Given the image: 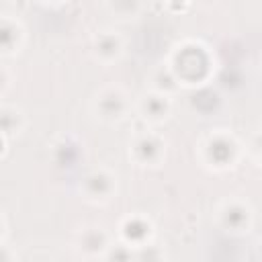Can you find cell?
<instances>
[{
    "label": "cell",
    "mask_w": 262,
    "mask_h": 262,
    "mask_svg": "<svg viewBox=\"0 0 262 262\" xmlns=\"http://www.w3.org/2000/svg\"><path fill=\"white\" fill-rule=\"evenodd\" d=\"M166 63L178 78L180 86H199L207 82L213 72V55L209 47L194 39L176 43Z\"/></svg>",
    "instance_id": "1"
},
{
    "label": "cell",
    "mask_w": 262,
    "mask_h": 262,
    "mask_svg": "<svg viewBox=\"0 0 262 262\" xmlns=\"http://www.w3.org/2000/svg\"><path fill=\"white\" fill-rule=\"evenodd\" d=\"M199 156L201 162L211 170H229L237 164L242 156V145L233 133L219 129L203 139L199 147Z\"/></svg>",
    "instance_id": "2"
},
{
    "label": "cell",
    "mask_w": 262,
    "mask_h": 262,
    "mask_svg": "<svg viewBox=\"0 0 262 262\" xmlns=\"http://www.w3.org/2000/svg\"><path fill=\"white\" fill-rule=\"evenodd\" d=\"M131 100L121 86H106L94 96V113L100 121L119 123L129 115Z\"/></svg>",
    "instance_id": "3"
},
{
    "label": "cell",
    "mask_w": 262,
    "mask_h": 262,
    "mask_svg": "<svg viewBox=\"0 0 262 262\" xmlns=\"http://www.w3.org/2000/svg\"><path fill=\"white\" fill-rule=\"evenodd\" d=\"M164 154L166 141L149 129L135 133L129 143V158L139 166H158L164 160Z\"/></svg>",
    "instance_id": "4"
},
{
    "label": "cell",
    "mask_w": 262,
    "mask_h": 262,
    "mask_svg": "<svg viewBox=\"0 0 262 262\" xmlns=\"http://www.w3.org/2000/svg\"><path fill=\"white\" fill-rule=\"evenodd\" d=\"M252 209L242 199H227L217 209V223L229 233H246L252 227Z\"/></svg>",
    "instance_id": "5"
},
{
    "label": "cell",
    "mask_w": 262,
    "mask_h": 262,
    "mask_svg": "<svg viewBox=\"0 0 262 262\" xmlns=\"http://www.w3.org/2000/svg\"><path fill=\"white\" fill-rule=\"evenodd\" d=\"M111 235L100 225H84L78 229L74 237V248L78 254L86 258H104L106 250L111 248Z\"/></svg>",
    "instance_id": "6"
},
{
    "label": "cell",
    "mask_w": 262,
    "mask_h": 262,
    "mask_svg": "<svg viewBox=\"0 0 262 262\" xmlns=\"http://www.w3.org/2000/svg\"><path fill=\"white\" fill-rule=\"evenodd\" d=\"M117 190V178L106 168H94L82 178V192L90 203H106Z\"/></svg>",
    "instance_id": "7"
},
{
    "label": "cell",
    "mask_w": 262,
    "mask_h": 262,
    "mask_svg": "<svg viewBox=\"0 0 262 262\" xmlns=\"http://www.w3.org/2000/svg\"><path fill=\"white\" fill-rule=\"evenodd\" d=\"M135 108H137V115H139L141 121H145L147 125H158V123H164L170 117L172 100H170L168 94L149 90V92L141 94Z\"/></svg>",
    "instance_id": "8"
},
{
    "label": "cell",
    "mask_w": 262,
    "mask_h": 262,
    "mask_svg": "<svg viewBox=\"0 0 262 262\" xmlns=\"http://www.w3.org/2000/svg\"><path fill=\"white\" fill-rule=\"evenodd\" d=\"M119 235H121V242L137 248V246H143L147 242H151V235H154V225L147 217L143 215H129L121 221L119 225Z\"/></svg>",
    "instance_id": "9"
},
{
    "label": "cell",
    "mask_w": 262,
    "mask_h": 262,
    "mask_svg": "<svg viewBox=\"0 0 262 262\" xmlns=\"http://www.w3.org/2000/svg\"><path fill=\"white\" fill-rule=\"evenodd\" d=\"M92 53L98 61L111 63L117 61L123 53V39L111 29H100L92 35Z\"/></svg>",
    "instance_id": "10"
},
{
    "label": "cell",
    "mask_w": 262,
    "mask_h": 262,
    "mask_svg": "<svg viewBox=\"0 0 262 262\" xmlns=\"http://www.w3.org/2000/svg\"><path fill=\"white\" fill-rule=\"evenodd\" d=\"M25 39V29L16 18H10L8 14H2V23H0V41H2V49L4 53H12L14 49L18 51V47L23 45Z\"/></svg>",
    "instance_id": "11"
},
{
    "label": "cell",
    "mask_w": 262,
    "mask_h": 262,
    "mask_svg": "<svg viewBox=\"0 0 262 262\" xmlns=\"http://www.w3.org/2000/svg\"><path fill=\"white\" fill-rule=\"evenodd\" d=\"M151 90H156V92H162V94H172V92H176L178 88H180V82H178V78L174 76V72L170 70V66L164 61V63H160L154 72H151Z\"/></svg>",
    "instance_id": "12"
},
{
    "label": "cell",
    "mask_w": 262,
    "mask_h": 262,
    "mask_svg": "<svg viewBox=\"0 0 262 262\" xmlns=\"http://www.w3.org/2000/svg\"><path fill=\"white\" fill-rule=\"evenodd\" d=\"M0 113H2L0 115V119H2V137L8 139V135H14V133L18 135L23 131V127H25L23 113L18 108H14V106H8V104H4Z\"/></svg>",
    "instance_id": "13"
},
{
    "label": "cell",
    "mask_w": 262,
    "mask_h": 262,
    "mask_svg": "<svg viewBox=\"0 0 262 262\" xmlns=\"http://www.w3.org/2000/svg\"><path fill=\"white\" fill-rule=\"evenodd\" d=\"M133 254H135L133 246L125 242H117V244H111V248L104 254V260L106 262H133Z\"/></svg>",
    "instance_id": "14"
},
{
    "label": "cell",
    "mask_w": 262,
    "mask_h": 262,
    "mask_svg": "<svg viewBox=\"0 0 262 262\" xmlns=\"http://www.w3.org/2000/svg\"><path fill=\"white\" fill-rule=\"evenodd\" d=\"M160 260H162V250L154 242H147L135 248L133 262H160Z\"/></svg>",
    "instance_id": "15"
},
{
    "label": "cell",
    "mask_w": 262,
    "mask_h": 262,
    "mask_svg": "<svg viewBox=\"0 0 262 262\" xmlns=\"http://www.w3.org/2000/svg\"><path fill=\"white\" fill-rule=\"evenodd\" d=\"M252 154L256 156V160H258V164L262 166V129H258L256 133H254V137H252Z\"/></svg>",
    "instance_id": "16"
}]
</instances>
